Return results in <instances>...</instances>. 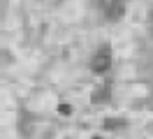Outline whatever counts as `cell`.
I'll use <instances>...</instances> for the list:
<instances>
[{"instance_id":"obj_1","label":"cell","mask_w":153,"mask_h":139,"mask_svg":"<svg viewBox=\"0 0 153 139\" xmlns=\"http://www.w3.org/2000/svg\"><path fill=\"white\" fill-rule=\"evenodd\" d=\"M109 67H111V49L105 44L93 54V58H91V70L95 74H105Z\"/></svg>"},{"instance_id":"obj_4","label":"cell","mask_w":153,"mask_h":139,"mask_svg":"<svg viewBox=\"0 0 153 139\" xmlns=\"http://www.w3.org/2000/svg\"><path fill=\"white\" fill-rule=\"evenodd\" d=\"M151 30H153V16H151Z\"/></svg>"},{"instance_id":"obj_5","label":"cell","mask_w":153,"mask_h":139,"mask_svg":"<svg viewBox=\"0 0 153 139\" xmlns=\"http://www.w3.org/2000/svg\"><path fill=\"white\" fill-rule=\"evenodd\" d=\"M95 139H100V137H95Z\"/></svg>"},{"instance_id":"obj_3","label":"cell","mask_w":153,"mask_h":139,"mask_svg":"<svg viewBox=\"0 0 153 139\" xmlns=\"http://www.w3.org/2000/svg\"><path fill=\"white\" fill-rule=\"evenodd\" d=\"M60 114H65V116H67V114H70V107H67V104H60Z\"/></svg>"},{"instance_id":"obj_2","label":"cell","mask_w":153,"mask_h":139,"mask_svg":"<svg viewBox=\"0 0 153 139\" xmlns=\"http://www.w3.org/2000/svg\"><path fill=\"white\" fill-rule=\"evenodd\" d=\"M107 21H118L125 14V0H97Z\"/></svg>"}]
</instances>
